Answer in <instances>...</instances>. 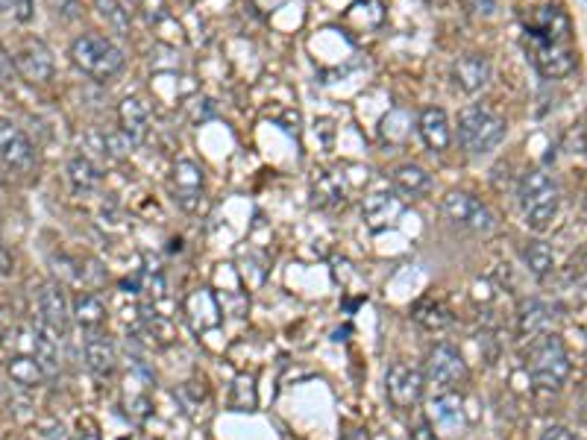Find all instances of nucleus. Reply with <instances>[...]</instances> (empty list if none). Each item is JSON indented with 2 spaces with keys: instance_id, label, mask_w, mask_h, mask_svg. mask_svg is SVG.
Wrapping results in <instances>:
<instances>
[{
  "instance_id": "22",
  "label": "nucleus",
  "mask_w": 587,
  "mask_h": 440,
  "mask_svg": "<svg viewBox=\"0 0 587 440\" xmlns=\"http://www.w3.org/2000/svg\"><path fill=\"white\" fill-rule=\"evenodd\" d=\"M391 182H394V191L408 197V200H417V197H423V194L432 188V176H429V171L420 168V165H414V162L400 165V168L391 174Z\"/></svg>"
},
{
  "instance_id": "11",
  "label": "nucleus",
  "mask_w": 587,
  "mask_h": 440,
  "mask_svg": "<svg viewBox=\"0 0 587 440\" xmlns=\"http://www.w3.org/2000/svg\"><path fill=\"white\" fill-rule=\"evenodd\" d=\"M15 68H18V77H24L27 83H47L53 77V53L45 42L33 39V42H24V47L15 53Z\"/></svg>"
},
{
  "instance_id": "19",
  "label": "nucleus",
  "mask_w": 587,
  "mask_h": 440,
  "mask_svg": "<svg viewBox=\"0 0 587 440\" xmlns=\"http://www.w3.org/2000/svg\"><path fill=\"white\" fill-rule=\"evenodd\" d=\"M71 317H74V323L83 332H100L103 323H106V303H103V297H97L91 291L77 294L74 303H71Z\"/></svg>"
},
{
  "instance_id": "10",
  "label": "nucleus",
  "mask_w": 587,
  "mask_h": 440,
  "mask_svg": "<svg viewBox=\"0 0 587 440\" xmlns=\"http://www.w3.org/2000/svg\"><path fill=\"white\" fill-rule=\"evenodd\" d=\"M36 311H39V326L47 329L50 335H65L68 326H71V300L65 294L62 285H45L39 291V300H36Z\"/></svg>"
},
{
  "instance_id": "16",
  "label": "nucleus",
  "mask_w": 587,
  "mask_h": 440,
  "mask_svg": "<svg viewBox=\"0 0 587 440\" xmlns=\"http://www.w3.org/2000/svg\"><path fill=\"white\" fill-rule=\"evenodd\" d=\"M83 358H86V367L100 379H109L118 370V350H115V344L103 332H86Z\"/></svg>"
},
{
  "instance_id": "5",
  "label": "nucleus",
  "mask_w": 587,
  "mask_h": 440,
  "mask_svg": "<svg viewBox=\"0 0 587 440\" xmlns=\"http://www.w3.org/2000/svg\"><path fill=\"white\" fill-rule=\"evenodd\" d=\"M426 382L435 385L438 394H458L470 382L467 361L452 344H435L426 355Z\"/></svg>"
},
{
  "instance_id": "9",
  "label": "nucleus",
  "mask_w": 587,
  "mask_h": 440,
  "mask_svg": "<svg viewBox=\"0 0 587 440\" xmlns=\"http://www.w3.org/2000/svg\"><path fill=\"white\" fill-rule=\"evenodd\" d=\"M0 162L9 171L27 174L36 165V147L27 138V132L18 130L12 121H0Z\"/></svg>"
},
{
  "instance_id": "20",
  "label": "nucleus",
  "mask_w": 587,
  "mask_h": 440,
  "mask_svg": "<svg viewBox=\"0 0 587 440\" xmlns=\"http://www.w3.org/2000/svg\"><path fill=\"white\" fill-rule=\"evenodd\" d=\"M347 200V188H344V179L332 171H317L312 179V203L317 209H338L344 206Z\"/></svg>"
},
{
  "instance_id": "14",
  "label": "nucleus",
  "mask_w": 587,
  "mask_h": 440,
  "mask_svg": "<svg viewBox=\"0 0 587 440\" xmlns=\"http://www.w3.org/2000/svg\"><path fill=\"white\" fill-rule=\"evenodd\" d=\"M417 132L423 138V144L432 153H447L452 144V127L447 112L441 106H426L417 118Z\"/></svg>"
},
{
  "instance_id": "34",
  "label": "nucleus",
  "mask_w": 587,
  "mask_h": 440,
  "mask_svg": "<svg viewBox=\"0 0 587 440\" xmlns=\"http://www.w3.org/2000/svg\"><path fill=\"white\" fill-rule=\"evenodd\" d=\"M464 6L470 15H482V18H491L497 12V0H464Z\"/></svg>"
},
{
  "instance_id": "6",
  "label": "nucleus",
  "mask_w": 587,
  "mask_h": 440,
  "mask_svg": "<svg viewBox=\"0 0 587 440\" xmlns=\"http://www.w3.org/2000/svg\"><path fill=\"white\" fill-rule=\"evenodd\" d=\"M441 212L452 226H458L470 235H491L497 226V218L488 209V203H482L470 191H450L441 203Z\"/></svg>"
},
{
  "instance_id": "23",
  "label": "nucleus",
  "mask_w": 587,
  "mask_h": 440,
  "mask_svg": "<svg viewBox=\"0 0 587 440\" xmlns=\"http://www.w3.org/2000/svg\"><path fill=\"white\" fill-rule=\"evenodd\" d=\"M118 121H121V130L127 132L133 141H141L150 130V109L141 97H127L118 106Z\"/></svg>"
},
{
  "instance_id": "38",
  "label": "nucleus",
  "mask_w": 587,
  "mask_h": 440,
  "mask_svg": "<svg viewBox=\"0 0 587 440\" xmlns=\"http://www.w3.org/2000/svg\"><path fill=\"white\" fill-rule=\"evenodd\" d=\"M12 273V256L6 253V247L0 244V276H9Z\"/></svg>"
},
{
  "instance_id": "27",
  "label": "nucleus",
  "mask_w": 587,
  "mask_h": 440,
  "mask_svg": "<svg viewBox=\"0 0 587 440\" xmlns=\"http://www.w3.org/2000/svg\"><path fill=\"white\" fill-rule=\"evenodd\" d=\"M432 423L435 429H458L461 426V399L455 394H438L432 399Z\"/></svg>"
},
{
  "instance_id": "1",
  "label": "nucleus",
  "mask_w": 587,
  "mask_h": 440,
  "mask_svg": "<svg viewBox=\"0 0 587 440\" xmlns=\"http://www.w3.org/2000/svg\"><path fill=\"white\" fill-rule=\"evenodd\" d=\"M526 373L541 391H558L570 376V352L561 335L546 332L529 341L526 350Z\"/></svg>"
},
{
  "instance_id": "15",
  "label": "nucleus",
  "mask_w": 587,
  "mask_h": 440,
  "mask_svg": "<svg viewBox=\"0 0 587 440\" xmlns=\"http://www.w3.org/2000/svg\"><path fill=\"white\" fill-rule=\"evenodd\" d=\"M555 306L546 303V300H538V297H529L523 300L520 308H517V329L523 338H538V335H546L552 332V323H555Z\"/></svg>"
},
{
  "instance_id": "37",
  "label": "nucleus",
  "mask_w": 587,
  "mask_h": 440,
  "mask_svg": "<svg viewBox=\"0 0 587 440\" xmlns=\"http://www.w3.org/2000/svg\"><path fill=\"white\" fill-rule=\"evenodd\" d=\"M414 440H441L435 435V429L429 426V423H420L417 429H414Z\"/></svg>"
},
{
  "instance_id": "18",
  "label": "nucleus",
  "mask_w": 587,
  "mask_h": 440,
  "mask_svg": "<svg viewBox=\"0 0 587 440\" xmlns=\"http://www.w3.org/2000/svg\"><path fill=\"white\" fill-rule=\"evenodd\" d=\"M6 373H9L12 385H18V388H24V391H36V388H42L47 382L42 364H39L30 352H15V355H9Z\"/></svg>"
},
{
  "instance_id": "7",
  "label": "nucleus",
  "mask_w": 587,
  "mask_h": 440,
  "mask_svg": "<svg viewBox=\"0 0 587 440\" xmlns=\"http://www.w3.org/2000/svg\"><path fill=\"white\" fill-rule=\"evenodd\" d=\"M171 191L182 212L200 215L206 212V176L203 168L191 159H180L171 171Z\"/></svg>"
},
{
  "instance_id": "2",
  "label": "nucleus",
  "mask_w": 587,
  "mask_h": 440,
  "mask_svg": "<svg viewBox=\"0 0 587 440\" xmlns=\"http://www.w3.org/2000/svg\"><path fill=\"white\" fill-rule=\"evenodd\" d=\"M517 200H520V212L526 218V226L535 232H546L552 226V220L558 218L561 191L552 176L535 168V171L520 176Z\"/></svg>"
},
{
  "instance_id": "29",
  "label": "nucleus",
  "mask_w": 587,
  "mask_h": 440,
  "mask_svg": "<svg viewBox=\"0 0 587 440\" xmlns=\"http://www.w3.org/2000/svg\"><path fill=\"white\" fill-rule=\"evenodd\" d=\"M133 147H136V141H133V138H130L124 130H112V132H106V135H100V150H103L109 159H115V162L130 159Z\"/></svg>"
},
{
  "instance_id": "39",
  "label": "nucleus",
  "mask_w": 587,
  "mask_h": 440,
  "mask_svg": "<svg viewBox=\"0 0 587 440\" xmlns=\"http://www.w3.org/2000/svg\"><path fill=\"white\" fill-rule=\"evenodd\" d=\"M47 440H71V438H68V432H65L62 426H56V429H50V432H47Z\"/></svg>"
},
{
  "instance_id": "28",
  "label": "nucleus",
  "mask_w": 587,
  "mask_h": 440,
  "mask_svg": "<svg viewBox=\"0 0 587 440\" xmlns=\"http://www.w3.org/2000/svg\"><path fill=\"white\" fill-rule=\"evenodd\" d=\"M382 141H388V144H406L408 135H411V115H408L406 109H391L388 115H385V121H382Z\"/></svg>"
},
{
  "instance_id": "24",
  "label": "nucleus",
  "mask_w": 587,
  "mask_h": 440,
  "mask_svg": "<svg viewBox=\"0 0 587 440\" xmlns=\"http://www.w3.org/2000/svg\"><path fill=\"white\" fill-rule=\"evenodd\" d=\"M100 168L91 162L89 156H74L71 162H68V182H71V188L77 191V194H91V191H97L100 188Z\"/></svg>"
},
{
  "instance_id": "4",
  "label": "nucleus",
  "mask_w": 587,
  "mask_h": 440,
  "mask_svg": "<svg viewBox=\"0 0 587 440\" xmlns=\"http://www.w3.org/2000/svg\"><path fill=\"white\" fill-rule=\"evenodd\" d=\"M508 124L491 106L473 103L458 112V141L470 156H488L505 141Z\"/></svg>"
},
{
  "instance_id": "12",
  "label": "nucleus",
  "mask_w": 587,
  "mask_h": 440,
  "mask_svg": "<svg viewBox=\"0 0 587 440\" xmlns=\"http://www.w3.org/2000/svg\"><path fill=\"white\" fill-rule=\"evenodd\" d=\"M532 62L546 80H561L576 68V53L570 44H532Z\"/></svg>"
},
{
  "instance_id": "13",
  "label": "nucleus",
  "mask_w": 587,
  "mask_h": 440,
  "mask_svg": "<svg viewBox=\"0 0 587 440\" xmlns=\"http://www.w3.org/2000/svg\"><path fill=\"white\" fill-rule=\"evenodd\" d=\"M494 77V65L488 56H479V53H470V56H461L455 65H452V80L455 86L461 88L464 94H479L485 91L488 83Z\"/></svg>"
},
{
  "instance_id": "26",
  "label": "nucleus",
  "mask_w": 587,
  "mask_h": 440,
  "mask_svg": "<svg viewBox=\"0 0 587 440\" xmlns=\"http://www.w3.org/2000/svg\"><path fill=\"white\" fill-rule=\"evenodd\" d=\"M523 262L529 267V273L538 276V279H549L555 273V253L543 241H529L523 247Z\"/></svg>"
},
{
  "instance_id": "35",
  "label": "nucleus",
  "mask_w": 587,
  "mask_h": 440,
  "mask_svg": "<svg viewBox=\"0 0 587 440\" xmlns=\"http://www.w3.org/2000/svg\"><path fill=\"white\" fill-rule=\"evenodd\" d=\"M541 440H579L567 426H549L541 435Z\"/></svg>"
},
{
  "instance_id": "8",
  "label": "nucleus",
  "mask_w": 587,
  "mask_h": 440,
  "mask_svg": "<svg viewBox=\"0 0 587 440\" xmlns=\"http://www.w3.org/2000/svg\"><path fill=\"white\" fill-rule=\"evenodd\" d=\"M423 388H426V376L411 367L406 361H397L388 367L385 373V394H388V402L400 411H408L420 402L423 396Z\"/></svg>"
},
{
  "instance_id": "32",
  "label": "nucleus",
  "mask_w": 587,
  "mask_h": 440,
  "mask_svg": "<svg viewBox=\"0 0 587 440\" xmlns=\"http://www.w3.org/2000/svg\"><path fill=\"white\" fill-rule=\"evenodd\" d=\"M0 9L15 21H30L36 12V0H0Z\"/></svg>"
},
{
  "instance_id": "33",
  "label": "nucleus",
  "mask_w": 587,
  "mask_h": 440,
  "mask_svg": "<svg viewBox=\"0 0 587 440\" xmlns=\"http://www.w3.org/2000/svg\"><path fill=\"white\" fill-rule=\"evenodd\" d=\"M15 74H18L15 56H9V53L0 47V86H12V83H15Z\"/></svg>"
},
{
  "instance_id": "21",
  "label": "nucleus",
  "mask_w": 587,
  "mask_h": 440,
  "mask_svg": "<svg viewBox=\"0 0 587 440\" xmlns=\"http://www.w3.org/2000/svg\"><path fill=\"white\" fill-rule=\"evenodd\" d=\"M362 212L370 229H385V226H391L394 220L400 218L403 203H400L394 194H370V197L364 200Z\"/></svg>"
},
{
  "instance_id": "30",
  "label": "nucleus",
  "mask_w": 587,
  "mask_h": 440,
  "mask_svg": "<svg viewBox=\"0 0 587 440\" xmlns=\"http://www.w3.org/2000/svg\"><path fill=\"white\" fill-rule=\"evenodd\" d=\"M414 320H417L420 326L432 329V332H441V329L450 323V314H447V308L441 306V303H435V300H423L420 306L414 308Z\"/></svg>"
},
{
  "instance_id": "3",
  "label": "nucleus",
  "mask_w": 587,
  "mask_h": 440,
  "mask_svg": "<svg viewBox=\"0 0 587 440\" xmlns=\"http://www.w3.org/2000/svg\"><path fill=\"white\" fill-rule=\"evenodd\" d=\"M71 62L77 71H83L86 77L106 83L112 77H118L124 71V50L112 42L103 33H83L71 42Z\"/></svg>"
},
{
  "instance_id": "31",
  "label": "nucleus",
  "mask_w": 587,
  "mask_h": 440,
  "mask_svg": "<svg viewBox=\"0 0 587 440\" xmlns=\"http://www.w3.org/2000/svg\"><path fill=\"white\" fill-rule=\"evenodd\" d=\"M229 405L235 411H253L256 408V379L253 376H238L232 385V396Z\"/></svg>"
},
{
  "instance_id": "25",
  "label": "nucleus",
  "mask_w": 587,
  "mask_h": 440,
  "mask_svg": "<svg viewBox=\"0 0 587 440\" xmlns=\"http://www.w3.org/2000/svg\"><path fill=\"white\" fill-rule=\"evenodd\" d=\"M94 9H97V15L106 21V27H109L112 33L130 36V30H133V15H130V9H127L121 0H94Z\"/></svg>"
},
{
  "instance_id": "17",
  "label": "nucleus",
  "mask_w": 587,
  "mask_h": 440,
  "mask_svg": "<svg viewBox=\"0 0 587 440\" xmlns=\"http://www.w3.org/2000/svg\"><path fill=\"white\" fill-rule=\"evenodd\" d=\"M185 314H188V320L197 332L215 329L221 323V306H218V297L212 294V288H197L185 300Z\"/></svg>"
},
{
  "instance_id": "36",
  "label": "nucleus",
  "mask_w": 587,
  "mask_h": 440,
  "mask_svg": "<svg viewBox=\"0 0 587 440\" xmlns=\"http://www.w3.org/2000/svg\"><path fill=\"white\" fill-rule=\"evenodd\" d=\"M570 276H582L587 279V247L579 253V256H573V264H570Z\"/></svg>"
}]
</instances>
